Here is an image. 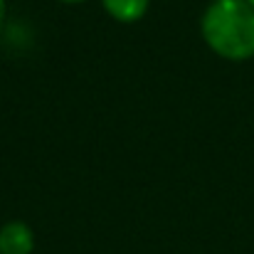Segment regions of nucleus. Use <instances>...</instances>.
<instances>
[{"label":"nucleus","mask_w":254,"mask_h":254,"mask_svg":"<svg viewBox=\"0 0 254 254\" xmlns=\"http://www.w3.org/2000/svg\"><path fill=\"white\" fill-rule=\"evenodd\" d=\"M212 52L242 62L254 57V7L247 0H212L200 22Z\"/></svg>","instance_id":"nucleus-1"},{"label":"nucleus","mask_w":254,"mask_h":254,"mask_svg":"<svg viewBox=\"0 0 254 254\" xmlns=\"http://www.w3.org/2000/svg\"><path fill=\"white\" fill-rule=\"evenodd\" d=\"M35 235L25 222H7L0 230V254H32Z\"/></svg>","instance_id":"nucleus-2"},{"label":"nucleus","mask_w":254,"mask_h":254,"mask_svg":"<svg viewBox=\"0 0 254 254\" xmlns=\"http://www.w3.org/2000/svg\"><path fill=\"white\" fill-rule=\"evenodd\" d=\"M151 0H101L104 10L116 20V22H138Z\"/></svg>","instance_id":"nucleus-3"},{"label":"nucleus","mask_w":254,"mask_h":254,"mask_svg":"<svg viewBox=\"0 0 254 254\" xmlns=\"http://www.w3.org/2000/svg\"><path fill=\"white\" fill-rule=\"evenodd\" d=\"M5 15H7V5H5V0H0V25H2Z\"/></svg>","instance_id":"nucleus-4"},{"label":"nucleus","mask_w":254,"mask_h":254,"mask_svg":"<svg viewBox=\"0 0 254 254\" xmlns=\"http://www.w3.org/2000/svg\"><path fill=\"white\" fill-rule=\"evenodd\" d=\"M60 2H67V5H77V2H84V0H60Z\"/></svg>","instance_id":"nucleus-5"},{"label":"nucleus","mask_w":254,"mask_h":254,"mask_svg":"<svg viewBox=\"0 0 254 254\" xmlns=\"http://www.w3.org/2000/svg\"><path fill=\"white\" fill-rule=\"evenodd\" d=\"M247 2H250V5H252V7H254V0H247Z\"/></svg>","instance_id":"nucleus-6"}]
</instances>
